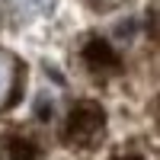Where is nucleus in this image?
<instances>
[{"label": "nucleus", "mask_w": 160, "mask_h": 160, "mask_svg": "<svg viewBox=\"0 0 160 160\" xmlns=\"http://www.w3.org/2000/svg\"><path fill=\"white\" fill-rule=\"evenodd\" d=\"M148 32H151V38L160 45V0H154V7H151V13H148Z\"/></svg>", "instance_id": "obj_6"}, {"label": "nucleus", "mask_w": 160, "mask_h": 160, "mask_svg": "<svg viewBox=\"0 0 160 160\" xmlns=\"http://www.w3.org/2000/svg\"><path fill=\"white\" fill-rule=\"evenodd\" d=\"M83 61H87V68L93 74H112L118 71V58H115V51L109 48V42H102V38H90L87 48H83Z\"/></svg>", "instance_id": "obj_3"}, {"label": "nucleus", "mask_w": 160, "mask_h": 160, "mask_svg": "<svg viewBox=\"0 0 160 160\" xmlns=\"http://www.w3.org/2000/svg\"><path fill=\"white\" fill-rule=\"evenodd\" d=\"M90 3L96 7V10H115V7H122L125 0H90Z\"/></svg>", "instance_id": "obj_7"}, {"label": "nucleus", "mask_w": 160, "mask_h": 160, "mask_svg": "<svg viewBox=\"0 0 160 160\" xmlns=\"http://www.w3.org/2000/svg\"><path fill=\"white\" fill-rule=\"evenodd\" d=\"M106 135V112L99 102H77L74 109L68 112V122H64V141L71 148H80V151H90L96 148Z\"/></svg>", "instance_id": "obj_1"}, {"label": "nucleus", "mask_w": 160, "mask_h": 160, "mask_svg": "<svg viewBox=\"0 0 160 160\" xmlns=\"http://www.w3.org/2000/svg\"><path fill=\"white\" fill-rule=\"evenodd\" d=\"M55 0H7V7L13 10V16L19 19H29V16H38V13H45Z\"/></svg>", "instance_id": "obj_4"}, {"label": "nucleus", "mask_w": 160, "mask_h": 160, "mask_svg": "<svg viewBox=\"0 0 160 160\" xmlns=\"http://www.w3.org/2000/svg\"><path fill=\"white\" fill-rule=\"evenodd\" d=\"M19 87H22V64L16 55L10 51H0V109L16 102L19 96Z\"/></svg>", "instance_id": "obj_2"}, {"label": "nucleus", "mask_w": 160, "mask_h": 160, "mask_svg": "<svg viewBox=\"0 0 160 160\" xmlns=\"http://www.w3.org/2000/svg\"><path fill=\"white\" fill-rule=\"evenodd\" d=\"M10 151H13V160H38V148L29 138H16Z\"/></svg>", "instance_id": "obj_5"}]
</instances>
